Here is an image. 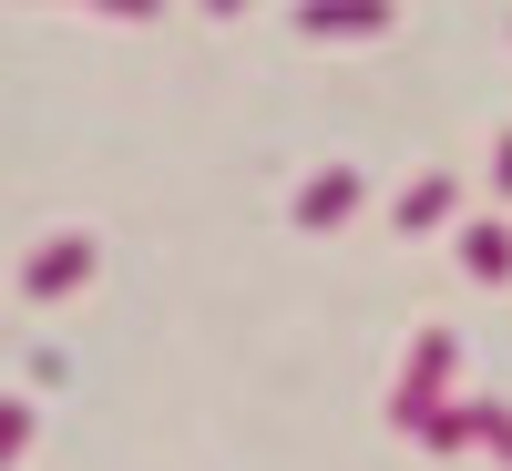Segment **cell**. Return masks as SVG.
Here are the masks:
<instances>
[{"instance_id": "6da1fadb", "label": "cell", "mask_w": 512, "mask_h": 471, "mask_svg": "<svg viewBox=\"0 0 512 471\" xmlns=\"http://www.w3.org/2000/svg\"><path fill=\"white\" fill-rule=\"evenodd\" d=\"M11 441H21V410H0V451H11Z\"/></svg>"}]
</instances>
